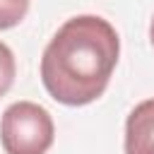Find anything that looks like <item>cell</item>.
Here are the masks:
<instances>
[{
	"label": "cell",
	"instance_id": "6da1fadb",
	"mask_svg": "<svg viewBox=\"0 0 154 154\" xmlns=\"http://www.w3.org/2000/svg\"><path fill=\"white\" fill-rule=\"evenodd\" d=\"M120 38L111 22L96 14L67 19L48 41L41 58L46 91L65 106L96 101L116 70Z\"/></svg>",
	"mask_w": 154,
	"mask_h": 154
},
{
	"label": "cell",
	"instance_id": "5b68a950",
	"mask_svg": "<svg viewBox=\"0 0 154 154\" xmlns=\"http://www.w3.org/2000/svg\"><path fill=\"white\" fill-rule=\"evenodd\" d=\"M14 72H17V65H14V55L12 51L0 41V96H5L14 82Z\"/></svg>",
	"mask_w": 154,
	"mask_h": 154
},
{
	"label": "cell",
	"instance_id": "8992f818",
	"mask_svg": "<svg viewBox=\"0 0 154 154\" xmlns=\"http://www.w3.org/2000/svg\"><path fill=\"white\" fill-rule=\"evenodd\" d=\"M149 41H152V46H154V19H152V24H149Z\"/></svg>",
	"mask_w": 154,
	"mask_h": 154
},
{
	"label": "cell",
	"instance_id": "7a4b0ae2",
	"mask_svg": "<svg viewBox=\"0 0 154 154\" xmlns=\"http://www.w3.org/2000/svg\"><path fill=\"white\" fill-rule=\"evenodd\" d=\"M53 137L55 128L51 113L34 101H17L2 113L0 142L7 154H46Z\"/></svg>",
	"mask_w": 154,
	"mask_h": 154
},
{
	"label": "cell",
	"instance_id": "277c9868",
	"mask_svg": "<svg viewBox=\"0 0 154 154\" xmlns=\"http://www.w3.org/2000/svg\"><path fill=\"white\" fill-rule=\"evenodd\" d=\"M29 12V0H0V31L17 26Z\"/></svg>",
	"mask_w": 154,
	"mask_h": 154
},
{
	"label": "cell",
	"instance_id": "3957f363",
	"mask_svg": "<svg viewBox=\"0 0 154 154\" xmlns=\"http://www.w3.org/2000/svg\"><path fill=\"white\" fill-rule=\"evenodd\" d=\"M125 154H154V99L130 111L125 120Z\"/></svg>",
	"mask_w": 154,
	"mask_h": 154
}]
</instances>
